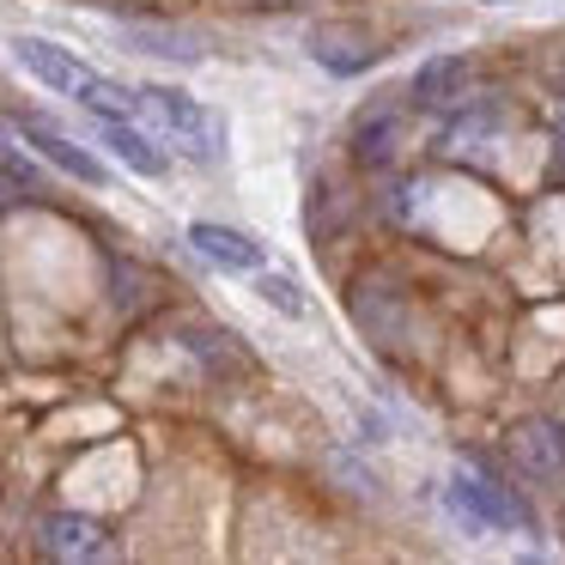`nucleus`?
I'll return each instance as SVG.
<instances>
[{
	"label": "nucleus",
	"instance_id": "f257e3e1",
	"mask_svg": "<svg viewBox=\"0 0 565 565\" xmlns=\"http://www.w3.org/2000/svg\"><path fill=\"white\" fill-rule=\"evenodd\" d=\"M135 110L147 116V122L171 140V147L195 152V159H213V152H220V122H213V116L201 110L189 92H177V86H140L135 92Z\"/></svg>",
	"mask_w": 565,
	"mask_h": 565
},
{
	"label": "nucleus",
	"instance_id": "f03ea898",
	"mask_svg": "<svg viewBox=\"0 0 565 565\" xmlns=\"http://www.w3.org/2000/svg\"><path fill=\"white\" fill-rule=\"evenodd\" d=\"M450 511H456V523H462L468 535H487V529H516V523H529L523 504H516L492 475H480V468H456V475H450Z\"/></svg>",
	"mask_w": 565,
	"mask_h": 565
},
{
	"label": "nucleus",
	"instance_id": "7ed1b4c3",
	"mask_svg": "<svg viewBox=\"0 0 565 565\" xmlns=\"http://www.w3.org/2000/svg\"><path fill=\"white\" fill-rule=\"evenodd\" d=\"M7 50H13V62L25 67V74L38 79V86L62 92V98H79V92H86V79H92V67L79 62L74 50H62V43H50V38H13Z\"/></svg>",
	"mask_w": 565,
	"mask_h": 565
},
{
	"label": "nucleus",
	"instance_id": "20e7f679",
	"mask_svg": "<svg viewBox=\"0 0 565 565\" xmlns=\"http://www.w3.org/2000/svg\"><path fill=\"white\" fill-rule=\"evenodd\" d=\"M511 456H516V468H523V475L559 480L565 475V426H559V419H516Z\"/></svg>",
	"mask_w": 565,
	"mask_h": 565
},
{
	"label": "nucleus",
	"instance_id": "39448f33",
	"mask_svg": "<svg viewBox=\"0 0 565 565\" xmlns=\"http://www.w3.org/2000/svg\"><path fill=\"white\" fill-rule=\"evenodd\" d=\"M43 553H55V559H110V535H104V523H92L79 511H55L43 516Z\"/></svg>",
	"mask_w": 565,
	"mask_h": 565
},
{
	"label": "nucleus",
	"instance_id": "423d86ee",
	"mask_svg": "<svg viewBox=\"0 0 565 565\" xmlns=\"http://www.w3.org/2000/svg\"><path fill=\"white\" fill-rule=\"evenodd\" d=\"M189 244H195V256H207L213 268H225V274H256L262 268V244L244 232H232V225L201 220V225H189Z\"/></svg>",
	"mask_w": 565,
	"mask_h": 565
},
{
	"label": "nucleus",
	"instance_id": "0eeeda50",
	"mask_svg": "<svg viewBox=\"0 0 565 565\" xmlns=\"http://www.w3.org/2000/svg\"><path fill=\"white\" fill-rule=\"evenodd\" d=\"M104 147H110V152H116V159H122L135 177H164V171H171L164 147H159L152 135H140V128L128 122V116H104Z\"/></svg>",
	"mask_w": 565,
	"mask_h": 565
},
{
	"label": "nucleus",
	"instance_id": "6e6552de",
	"mask_svg": "<svg viewBox=\"0 0 565 565\" xmlns=\"http://www.w3.org/2000/svg\"><path fill=\"white\" fill-rule=\"evenodd\" d=\"M19 140H31V147H38L43 159L55 164V171L79 177V183H110V171H104V164L92 159L86 147H74L67 135H55V128H43V122H25V128H19Z\"/></svg>",
	"mask_w": 565,
	"mask_h": 565
},
{
	"label": "nucleus",
	"instance_id": "1a4fd4ad",
	"mask_svg": "<svg viewBox=\"0 0 565 565\" xmlns=\"http://www.w3.org/2000/svg\"><path fill=\"white\" fill-rule=\"evenodd\" d=\"M462 92H468V62H456V55H438L414 74V104H450Z\"/></svg>",
	"mask_w": 565,
	"mask_h": 565
},
{
	"label": "nucleus",
	"instance_id": "9d476101",
	"mask_svg": "<svg viewBox=\"0 0 565 565\" xmlns=\"http://www.w3.org/2000/svg\"><path fill=\"white\" fill-rule=\"evenodd\" d=\"M135 50L147 55H164V62H201V38H189V31H152V25H128L122 31Z\"/></svg>",
	"mask_w": 565,
	"mask_h": 565
},
{
	"label": "nucleus",
	"instance_id": "9b49d317",
	"mask_svg": "<svg viewBox=\"0 0 565 565\" xmlns=\"http://www.w3.org/2000/svg\"><path fill=\"white\" fill-rule=\"evenodd\" d=\"M256 292L268 298L274 310H280V317H310V305H305V292H298L292 280H286V274H262L256 268Z\"/></svg>",
	"mask_w": 565,
	"mask_h": 565
},
{
	"label": "nucleus",
	"instance_id": "f8f14e48",
	"mask_svg": "<svg viewBox=\"0 0 565 565\" xmlns=\"http://www.w3.org/2000/svg\"><path fill=\"white\" fill-rule=\"evenodd\" d=\"M395 128H402L395 116H377V122L359 128V159H365V164H383V159H390V152H395Z\"/></svg>",
	"mask_w": 565,
	"mask_h": 565
},
{
	"label": "nucleus",
	"instance_id": "ddd939ff",
	"mask_svg": "<svg viewBox=\"0 0 565 565\" xmlns=\"http://www.w3.org/2000/svg\"><path fill=\"white\" fill-rule=\"evenodd\" d=\"M487 7H511V0H487Z\"/></svg>",
	"mask_w": 565,
	"mask_h": 565
},
{
	"label": "nucleus",
	"instance_id": "4468645a",
	"mask_svg": "<svg viewBox=\"0 0 565 565\" xmlns=\"http://www.w3.org/2000/svg\"><path fill=\"white\" fill-rule=\"evenodd\" d=\"M559 116H565V110H559Z\"/></svg>",
	"mask_w": 565,
	"mask_h": 565
}]
</instances>
